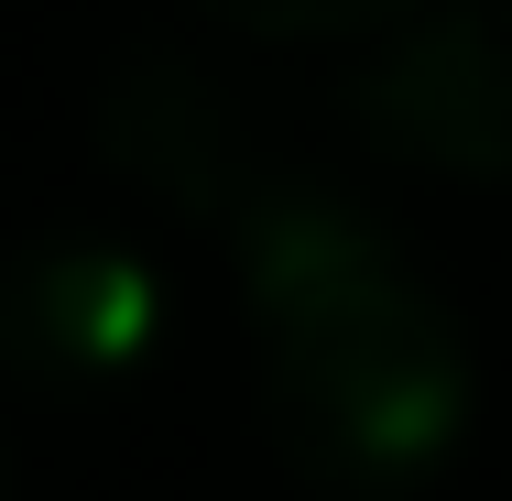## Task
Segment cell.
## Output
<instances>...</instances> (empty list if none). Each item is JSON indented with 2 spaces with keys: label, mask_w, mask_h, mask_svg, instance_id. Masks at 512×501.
<instances>
[{
  "label": "cell",
  "mask_w": 512,
  "mask_h": 501,
  "mask_svg": "<svg viewBox=\"0 0 512 501\" xmlns=\"http://www.w3.org/2000/svg\"><path fill=\"white\" fill-rule=\"evenodd\" d=\"M229 240H240V305L262 349V414L284 458L338 501L414 491L469 436V338L414 284V262L306 175H229Z\"/></svg>",
  "instance_id": "cell-1"
},
{
  "label": "cell",
  "mask_w": 512,
  "mask_h": 501,
  "mask_svg": "<svg viewBox=\"0 0 512 501\" xmlns=\"http://www.w3.org/2000/svg\"><path fill=\"white\" fill-rule=\"evenodd\" d=\"M175 305L153 284V262L109 251V240H33L0 262V360L66 393H99L153 371Z\"/></svg>",
  "instance_id": "cell-2"
},
{
  "label": "cell",
  "mask_w": 512,
  "mask_h": 501,
  "mask_svg": "<svg viewBox=\"0 0 512 501\" xmlns=\"http://www.w3.org/2000/svg\"><path fill=\"white\" fill-rule=\"evenodd\" d=\"M349 109L371 142L436 175H512V55L480 22H393L382 55L349 77Z\"/></svg>",
  "instance_id": "cell-3"
},
{
  "label": "cell",
  "mask_w": 512,
  "mask_h": 501,
  "mask_svg": "<svg viewBox=\"0 0 512 501\" xmlns=\"http://www.w3.org/2000/svg\"><path fill=\"white\" fill-rule=\"evenodd\" d=\"M207 11L262 44H360V33H393L414 0H207Z\"/></svg>",
  "instance_id": "cell-4"
},
{
  "label": "cell",
  "mask_w": 512,
  "mask_h": 501,
  "mask_svg": "<svg viewBox=\"0 0 512 501\" xmlns=\"http://www.w3.org/2000/svg\"><path fill=\"white\" fill-rule=\"evenodd\" d=\"M0 501H11V447H0Z\"/></svg>",
  "instance_id": "cell-5"
}]
</instances>
